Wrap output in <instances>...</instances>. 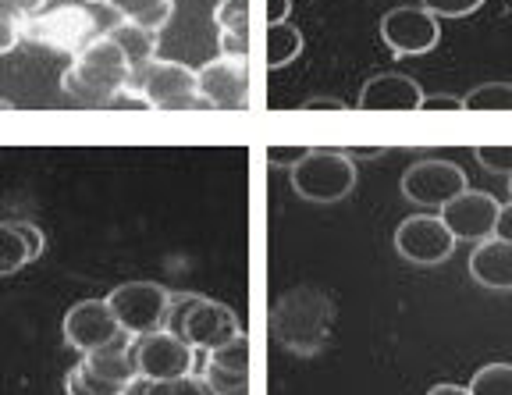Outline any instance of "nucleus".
I'll use <instances>...</instances> for the list:
<instances>
[{"label": "nucleus", "instance_id": "obj_1", "mask_svg": "<svg viewBox=\"0 0 512 395\" xmlns=\"http://www.w3.org/2000/svg\"><path fill=\"white\" fill-rule=\"evenodd\" d=\"M128 82H132L128 57L107 36V29L86 50H79L61 75V89L82 104H114L128 89Z\"/></svg>", "mask_w": 512, "mask_h": 395}, {"label": "nucleus", "instance_id": "obj_2", "mask_svg": "<svg viewBox=\"0 0 512 395\" xmlns=\"http://www.w3.org/2000/svg\"><path fill=\"white\" fill-rule=\"evenodd\" d=\"M139 97L146 100V111H210V104L200 93V72H192L182 61H150L136 79L128 82Z\"/></svg>", "mask_w": 512, "mask_h": 395}, {"label": "nucleus", "instance_id": "obj_3", "mask_svg": "<svg viewBox=\"0 0 512 395\" xmlns=\"http://www.w3.org/2000/svg\"><path fill=\"white\" fill-rule=\"evenodd\" d=\"M271 328L281 339V346L296 349V353H317L324 346V339H328L331 303L324 296H317V292L299 289L292 296H285V303L274 307Z\"/></svg>", "mask_w": 512, "mask_h": 395}, {"label": "nucleus", "instance_id": "obj_4", "mask_svg": "<svg viewBox=\"0 0 512 395\" xmlns=\"http://www.w3.org/2000/svg\"><path fill=\"white\" fill-rule=\"evenodd\" d=\"M100 33H104V29H100V22H96V15L86 4H61V8H50V11L25 18V25H22V40L61 50V54H68V57L86 50Z\"/></svg>", "mask_w": 512, "mask_h": 395}, {"label": "nucleus", "instance_id": "obj_5", "mask_svg": "<svg viewBox=\"0 0 512 395\" xmlns=\"http://www.w3.org/2000/svg\"><path fill=\"white\" fill-rule=\"evenodd\" d=\"M292 171V189L299 200L310 203H338L356 189V161L342 150H313Z\"/></svg>", "mask_w": 512, "mask_h": 395}, {"label": "nucleus", "instance_id": "obj_6", "mask_svg": "<svg viewBox=\"0 0 512 395\" xmlns=\"http://www.w3.org/2000/svg\"><path fill=\"white\" fill-rule=\"evenodd\" d=\"M132 363H136L139 381H178L200 371V353L185 339L171 335V331H150L132 339Z\"/></svg>", "mask_w": 512, "mask_h": 395}, {"label": "nucleus", "instance_id": "obj_7", "mask_svg": "<svg viewBox=\"0 0 512 395\" xmlns=\"http://www.w3.org/2000/svg\"><path fill=\"white\" fill-rule=\"evenodd\" d=\"M168 296L171 289H164L157 282H125V285H114L104 299L107 307L114 310V317H118L121 331L139 339V335H150V331L164 328Z\"/></svg>", "mask_w": 512, "mask_h": 395}, {"label": "nucleus", "instance_id": "obj_8", "mask_svg": "<svg viewBox=\"0 0 512 395\" xmlns=\"http://www.w3.org/2000/svg\"><path fill=\"white\" fill-rule=\"evenodd\" d=\"M402 196L416 207H445L448 200H456L459 193H466V171L452 161H441V157H427V161H416L406 168L399 182Z\"/></svg>", "mask_w": 512, "mask_h": 395}, {"label": "nucleus", "instance_id": "obj_9", "mask_svg": "<svg viewBox=\"0 0 512 395\" xmlns=\"http://www.w3.org/2000/svg\"><path fill=\"white\" fill-rule=\"evenodd\" d=\"M381 40L392 54L420 57V54H431V50L438 47L441 25L427 8H420V4H406V8L384 11Z\"/></svg>", "mask_w": 512, "mask_h": 395}, {"label": "nucleus", "instance_id": "obj_10", "mask_svg": "<svg viewBox=\"0 0 512 395\" xmlns=\"http://www.w3.org/2000/svg\"><path fill=\"white\" fill-rule=\"evenodd\" d=\"M395 250L416 267H434L445 264L456 250V239L445 228L438 214H413L395 228Z\"/></svg>", "mask_w": 512, "mask_h": 395}, {"label": "nucleus", "instance_id": "obj_11", "mask_svg": "<svg viewBox=\"0 0 512 395\" xmlns=\"http://www.w3.org/2000/svg\"><path fill=\"white\" fill-rule=\"evenodd\" d=\"M64 342L75 349L79 356H89L96 349L111 346L114 339L121 335V324L114 317V310L107 307V299H79L68 307L64 314Z\"/></svg>", "mask_w": 512, "mask_h": 395}, {"label": "nucleus", "instance_id": "obj_12", "mask_svg": "<svg viewBox=\"0 0 512 395\" xmlns=\"http://www.w3.org/2000/svg\"><path fill=\"white\" fill-rule=\"evenodd\" d=\"M200 93L210 111H249V61L217 54L200 68Z\"/></svg>", "mask_w": 512, "mask_h": 395}, {"label": "nucleus", "instance_id": "obj_13", "mask_svg": "<svg viewBox=\"0 0 512 395\" xmlns=\"http://www.w3.org/2000/svg\"><path fill=\"white\" fill-rule=\"evenodd\" d=\"M239 335H242V324L228 303H217V299H207V296L192 299V307L182 324V339L189 342L196 353L203 356V353H210V349L224 346V342L239 339Z\"/></svg>", "mask_w": 512, "mask_h": 395}, {"label": "nucleus", "instance_id": "obj_14", "mask_svg": "<svg viewBox=\"0 0 512 395\" xmlns=\"http://www.w3.org/2000/svg\"><path fill=\"white\" fill-rule=\"evenodd\" d=\"M498 210H502V203L491 193L466 189V193H459L456 200H448L445 207H441L438 218L445 221V228L452 232L456 242H484L495 235Z\"/></svg>", "mask_w": 512, "mask_h": 395}, {"label": "nucleus", "instance_id": "obj_15", "mask_svg": "<svg viewBox=\"0 0 512 395\" xmlns=\"http://www.w3.org/2000/svg\"><path fill=\"white\" fill-rule=\"evenodd\" d=\"M203 381L210 385L214 395H249V339L242 331L239 339L224 342V346L203 353L200 363Z\"/></svg>", "mask_w": 512, "mask_h": 395}, {"label": "nucleus", "instance_id": "obj_16", "mask_svg": "<svg viewBox=\"0 0 512 395\" xmlns=\"http://www.w3.org/2000/svg\"><path fill=\"white\" fill-rule=\"evenodd\" d=\"M424 86L402 72H381L360 86V111H395V114H416L424 107Z\"/></svg>", "mask_w": 512, "mask_h": 395}, {"label": "nucleus", "instance_id": "obj_17", "mask_svg": "<svg viewBox=\"0 0 512 395\" xmlns=\"http://www.w3.org/2000/svg\"><path fill=\"white\" fill-rule=\"evenodd\" d=\"M43 239L40 225L32 221H0V278L18 275L25 264L43 257Z\"/></svg>", "mask_w": 512, "mask_h": 395}, {"label": "nucleus", "instance_id": "obj_18", "mask_svg": "<svg viewBox=\"0 0 512 395\" xmlns=\"http://www.w3.org/2000/svg\"><path fill=\"white\" fill-rule=\"evenodd\" d=\"M470 278L484 289L509 292L512 289V242L502 239H484L477 242V250L470 253Z\"/></svg>", "mask_w": 512, "mask_h": 395}, {"label": "nucleus", "instance_id": "obj_19", "mask_svg": "<svg viewBox=\"0 0 512 395\" xmlns=\"http://www.w3.org/2000/svg\"><path fill=\"white\" fill-rule=\"evenodd\" d=\"M82 363H86L93 374H100V378L111 381V385H118V388H132L139 381L136 363H132V335H125V331H121L111 346L82 356Z\"/></svg>", "mask_w": 512, "mask_h": 395}, {"label": "nucleus", "instance_id": "obj_20", "mask_svg": "<svg viewBox=\"0 0 512 395\" xmlns=\"http://www.w3.org/2000/svg\"><path fill=\"white\" fill-rule=\"evenodd\" d=\"M107 36H111V40L121 47V54L128 57L132 79H136L150 61H157L160 33H153V29H143V25H132V22H114L111 29H107Z\"/></svg>", "mask_w": 512, "mask_h": 395}, {"label": "nucleus", "instance_id": "obj_21", "mask_svg": "<svg viewBox=\"0 0 512 395\" xmlns=\"http://www.w3.org/2000/svg\"><path fill=\"white\" fill-rule=\"evenodd\" d=\"M100 4H107L118 15V22L143 25L153 33H160L175 15V0H100Z\"/></svg>", "mask_w": 512, "mask_h": 395}, {"label": "nucleus", "instance_id": "obj_22", "mask_svg": "<svg viewBox=\"0 0 512 395\" xmlns=\"http://www.w3.org/2000/svg\"><path fill=\"white\" fill-rule=\"evenodd\" d=\"M303 54V33L299 25L278 22L267 25V68H285Z\"/></svg>", "mask_w": 512, "mask_h": 395}, {"label": "nucleus", "instance_id": "obj_23", "mask_svg": "<svg viewBox=\"0 0 512 395\" xmlns=\"http://www.w3.org/2000/svg\"><path fill=\"white\" fill-rule=\"evenodd\" d=\"M463 111L470 114H512V82H484L463 97Z\"/></svg>", "mask_w": 512, "mask_h": 395}, {"label": "nucleus", "instance_id": "obj_24", "mask_svg": "<svg viewBox=\"0 0 512 395\" xmlns=\"http://www.w3.org/2000/svg\"><path fill=\"white\" fill-rule=\"evenodd\" d=\"M466 388L470 395H512V363H484Z\"/></svg>", "mask_w": 512, "mask_h": 395}, {"label": "nucleus", "instance_id": "obj_25", "mask_svg": "<svg viewBox=\"0 0 512 395\" xmlns=\"http://www.w3.org/2000/svg\"><path fill=\"white\" fill-rule=\"evenodd\" d=\"M64 392H68V395H125V388L104 381L100 374H93L86 363L79 360L72 371L64 374Z\"/></svg>", "mask_w": 512, "mask_h": 395}, {"label": "nucleus", "instance_id": "obj_26", "mask_svg": "<svg viewBox=\"0 0 512 395\" xmlns=\"http://www.w3.org/2000/svg\"><path fill=\"white\" fill-rule=\"evenodd\" d=\"M214 25H217V33L249 36V0H217Z\"/></svg>", "mask_w": 512, "mask_h": 395}, {"label": "nucleus", "instance_id": "obj_27", "mask_svg": "<svg viewBox=\"0 0 512 395\" xmlns=\"http://www.w3.org/2000/svg\"><path fill=\"white\" fill-rule=\"evenodd\" d=\"M473 157L491 175H512V143H480L473 146Z\"/></svg>", "mask_w": 512, "mask_h": 395}, {"label": "nucleus", "instance_id": "obj_28", "mask_svg": "<svg viewBox=\"0 0 512 395\" xmlns=\"http://www.w3.org/2000/svg\"><path fill=\"white\" fill-rule=\"evenodd\" d=\"M146 395H214V392H210V385L200 374H189V378H178V381H150Z\"/></svg>", "mask_w": 512, "mask_h": 395}, {"label": "nucleus", "instance_id": "obj_29", "mask_svg": "<svg viewBox=\"0 0 512 395\" xmlns=\"http://www.w3.org/2000/svg\"><path fill=\"white\" fill-rule=\"evenodd\" d=\"M488 0H420V8H427L434 18H466L480 11Z\"/></svg>", "mask_w": 512, "mask_h": 395}, {"label": "nucleus", "instance_id": "obj_30", "mask_svg": "<svg viewBox=\"0 0 512 395\" xmlns=\"http://www.w3.org/2000/svg\"><path fill=\"white\" fill-rule=\"evenodd\" d=\"M420 111L434 114V111H463V97H452V93H431L424 97V107Z\"/></svg>", "mask_w": 512, "mask_h": 395}, {"label": "nucleus", "instance_id": "obj_31", "mask_svg": "<svg viewBox=\"0 0 512 395\" xmlns=\"http://www.w3.org/2000/svg\"><path fill=\"white\" fill-rule=\"evenodd\" d=\"M310 154V146H303V150H292V146H271L267 150V161L271 164H288V168H296L303 157Z\"/></svg>", "mask_w": 512, "mask_h": 395}, {"label": "nucleus", "instance_id": "obj_32", "mask_svg": "<svg viewBox=\"0 0 512 395\" xmlns=\"http://www.w3.org/2000/svg\"><path fill=\"white\" fill-rule=\"evenodd\" d=\"M18 43H22V25L0 18V54H11Z\"/></svg>", "mask_w": 512, "mask_h": 395}, {"label": "nucleus", "instance_id": "obj_33", "mask_svg": "<svg viewBox=\"0 0 512 395\" xmlns=\"http://www.w3.org/2000/svg\"><path fill=\"white\" fill-rule=\"evenodd\" d=\"M303 111H349V104L345 100H338V97H310V100H303Z\"/></svg>", "mask_w": 512, "mask_h": 395}, {"label": "nucleus", "instance_id": "obj_34", "mask_svg": "<svg viewBox=\"0 0 512 395\" xmlns=\"http://www.w3.org/2000/svg\"><path fill=\"white\" fill-rule=\"evenodd\" d=\"M495 239H502V242H512V200H509V203H502V210H498Z\"/></svg>", "mask_w": 512, "mask_h": 395}, {"label": "nucleus", "instance_id": "obj_35", "mask_svg": "<svg viewBox=\"0 0 512 395\" xmlns=\"http://www.w3.org/2000/svg\"><path fill=\"white\" fill-rule=\"evenodd\" d=\"M288 15H292V0H267V25L288 22Z\"/></svg>", "mask_w": 512, "mask_h": 395}, {"label": "nucleus", "instance_id": "obj_36", "mask_svg": "<svg viewBox=\"0 0 512 395\" xmlns=\"http://www.w3.org/2000/svg\"><path fill=\"white\" fill-rule=\"evenodd\" d=\"M342 154L349 157V161H356V157H363V161H377L384 150H381V146H360V150H342Z\"/></svg>", "mask_w": 512, "mask_h": 395}, {"label": "nucleus", "instance_id": "obj_37", "mask_svg": "<svg viewBox=\"0 0 512 395\" xmlns=\"http://www.w3.org/2000/svg\"><path fill=\"white\" fill-rule=\"evenodd\" d=\"M0 18H8V22H18V25H25V18L29 15H22V11L11 4V0H0Z\"/></svg>", "mask_w": 512, "mask_h": 395}, {"label": "nucleus", "instance_id": "obj_38", "mask_svg": "<svg viewBox=\"0 0 512 395\" xmlns=\"http://www.w3.org/2000/svg\"><path fill=\"white\" fill-rule=\"evenodd\" d=\"M11 4H15L18 11H22V15H40L43 11V4H47V0H11Z\"/></svg>", "mask_w": 512, "mask_h": 395}, {"label": "nucleus", "instance_id": "obj_39", "mask_svg": "<svg viewBox=\"0 0 512 395\" xmlns=\"http://www.w3.org/2000/svg\"><path fill=\"white\" fill-rule=\"evenodd\" d=\"M427 395H470V388H463V385H434Z\"/></svg>", "mask_w": 512, "mask_h": 395}, {"label": "nucleus", "instance_id": "obj_40", "mask_svg": "<svg viewBox=\"0 0 512 395\" xmlns=\"http://www.w3.org/2000/svg\"><path fill=\"white\" fill-rule=\"evenodd\" d=\"M11 107H15V104H11V100H4V97H0V111H11Z\"/></svg>", "mask_w": 512, "mask_h": 395}, {"label": "nucleus", "instance_id": "obj_41", "mask_svg": "<svg viewBox=\"0 0 512 395\" xmlns=\"http://www.w3.org/2000/svg\"><path fill=\"white\" fill-rule=\"evenodd\" d=\"M509 196H512V175H509Z\"/></svg>", "mask_w": 512, "mask_h": 395}]
</instances>
